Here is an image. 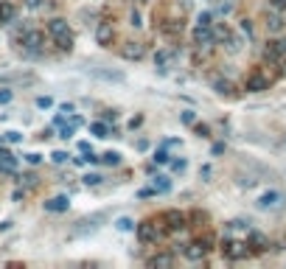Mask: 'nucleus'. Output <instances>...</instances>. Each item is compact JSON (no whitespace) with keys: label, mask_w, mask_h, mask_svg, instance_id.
Listing matches in <instances>:
<instances>
[{"label":"nucleus","mask_w":286,"mask_h":269,"mask_svg":"<svg viewBox=\"0 0 286 269\" xmlns=\"http://www.w3.org/2000/svg\"><path fill=\"white\" fill-rule=\"evenodd\" d=\"M196 26H213V14L211 11H202V14L196 17Z\"/></svg>","instance_id":"nucleus-28"},{"label":"nucleus","mask_w":286,"mask_h":269,"mask_svg":"<svg viewBox=\"0 0 286 269\" xmlns=\"http://www.w3.org/2000/svg\"><path fill=\"white\" fill-rule=\"evenodd\" d=\"M115 227H118V230H124V233H129V230H135V222H132L129 216H121V219L115 222Z\"/></svg>","instance_id":"nucleus-26"},{"label":"nucleus","mask_w":286,"mask_h":269,"mask_svg":"<svg viewBox=\"0 0 286 269\" xmlns=\"http://www.w3.org/2000/svg\"><path fill=\"white\" fill-rule=\"evenodd\" d=\"M135 233H138V241L140 244H157L160 241V230L154 222H140L135 224Z\"/></svg>","instance_id":"nucleus-2"},{"label":"nucleus","mask_w":286,"mask_h":269,"mask_svg":"<svg viewBox=\"0 0 286 269\" xmlns=\"http://www.w3.org/2000/svg\"><path fill=\"white\" fill-rule=\"evenodd\" d=\"M138 3H140V6H146V3H149V0H138Z\"/></svg>","instance_id":"nucleus-47"},{"label":"nucleus","mask_w":286,"mask_h":269,"mask_svg":"<svg viewBox=\"0 0 286 269\" xmlns=\"http://www.w3.org/2000/svg\"><path fill=\"white\" fill-rule=\"evenodd\" d=\"M121 53H124V59H129V62H138V59H143V53H146V48H143V43H124L121 48Z\"/></svg>","instance_id":"nucleus-10"},{"label":"nucleus","mask_w":286,"mask_h":269,"mask_svg":"<svg viewBox=\"0 0 286 269\" xmlns=\"http://www.w3.org/2000/svg\"><path fill=\"white\" fill-rule=\"evenodd\" d=\"M194 132L199 135V137H208V132H211V129H208L205 123H196V127H194Z\"/></svg>","instance_id":"nucleus-32"},{"label":"nucleus","mask_w":286,"mask_h":269,"mask_svg":"<svg viewBox=\"0 0 286 269\" xmlns=\"http://www.w3.org/2000/svg\"><path fill=\"white\" fill-rule=\"evenodd\" d=\"M101 163H104V165H118V163H121V154H118V152H107L104 157H101Z\"/></svg>","instance_id":"nucleus-27"},{"label":"nucleus","mask_w":286,"mask_h":269,"mask_svg":"<svg viewBox=\"0 0 286 269\" xmlns=\"http://www.w3.org/2000/svg\"><path fill=\"white\" fill-rule=\"evenodd\" d=\"M180 118H182V123H194V112H191V110H186Z\"/></svg>","instance_id":"nucleus-43"},{"label":"nucleus","mask_w":286,"mask_h":269,"mask_svg":"<svg viewBox=\"0 0 286 269\" xmlns=\"http://www.w3.org/2000/svg\"><path fill=\"white\" fill-rule=\"evenodd\" d=\"M194 45L199 48V51L202 48L208 51V48L216 45V39H213V26H196L194 28Z\"/></svg>","instance_id":"nucleus-4"},{"label":"nucleus","mask_w":286,"mask_h":269,"mask_svg":"<svg viewBox=\"0 0 286 269\" xmlns=\"http://www.w3.org/2000/svg\"><path fill=\"white\" fill-rule=\"evenodd\" d=\"M9 101H11V93H9V90H3V93H0V104H9Z\"/></svg>","instance_id":"nucleus-45"},{"label":"nucleus","mask_w":286,"mask_h":269,"mask_svg":"<svg viewBox=\"0 0 286 269\" xmlns=\"http://www.w3.org/2000/svg\"><path fill=\"white\" fill-rule=\"evenodd\" d=\"M23 3H26V6H28V9H39V6H43V3H45V0H23Z\"/></svg>","instance_id":"nucleus-42"},{"label":"nucleus","mask_w":286,"mask_h":269,"mask_svg":"<svg viewBox=\"0 0 286 269\" xmlns=\"http://www.w3.org/2000/svg\"><path fill=\"white\" fill-rule=\"evenodd\" d=\"M241 31L247 34V37H253V23H250V20H241Z\"/></svg>","instance_id":"nucleus-36"},{"label":"nucleus","mask_w":286,"mask_h":269,"mask_svg":"<svg viewBox=\"0 0 286 269\" xmlns=\"http://www.w3.org/2000/svg\"><path fill=\"white\" fill-rule=\"evenodd\" d=\"M62 31H70L68 20H59V17H56V20L48 23V34H51V37H56V34H62Z\"/></svg>","instance_id":"nucleus-21"},{"label":"nucleus","mask_w":286,"mask_h":269,"mask_svg":"<svg viewBox=\"0 0 286 269\" xmlns=\"http://www.w3.org/2000/svg\"><path fill=\"white\" fill-rule=\"evenodd\" d=\"M213 90H216L219 95H233V81H228V79H213Z\"/></svg>","instance_id":"nucleus-20"},{"label":"nucleus","mask_w":286,"mask_h":269,"mask_svg":"<svg viewBox=\"0 0 286 269\" xmlns=\"http://www.w3.org/2000/svg\"><path fill=\"white\" fill-rule=\"evenodd\" d=\"M26 160H28V163H31V165H37L43 157H39V154H26Z\"/></svg>","instance_id":"nucleus-46"},{"label":"nucleus","mask_w":286,"mask_h":269,"mask_svg":"<svg viewBox=\"0 0 286 269\" xmlns=\"http://www.w3.org/2000/svg\"><path fill=\"white\" fill-rule=\"evenodd\" d=\"M20 182H26L28 188H37V177H34V174H26V177H20Z\"/></svg>","instance_id":"nucleus-31"},{"label":"nucleus","mask_w":286,"mask_h":269,"mask_svg":"<svg viewBox=\"0 0 286 269\" xmlns=\"http://www.w3.org/2000/svg\"><path fill=\"white\" fill-rule=\"evenodd\" d=\"M174 56H177L174 51H157L154 53V65H157L160 70H169L171 62H174Z\"/></svg>","instance_id":"nucleus-17"},{"label":"nucleus","mask_w":286,"mask_h":269,"mask_svg":"<svg viewBox=\"0 0 286 269\" xmlns=\"http://www.w3.org/2000/svg\"><path fill=\"white\" fill-rule=\"evenodd\" d=\"M51 157H53V163H65V160H68L70 154H65V152H53Z\"/></svg>","instance_id":"nucleus-35"},{"label":"nucleus","mask_w":286,"mask_h":269,"mask_svg":"<svg viewBox=\"0 0 286 269\" xmlns=\"http://www.w3.org/2000/svg\"><path fill=\"white\" fill-rule=\"evenodd\" d=\"M138 196H140V199H149V196H154V188H143Z\"/></svg>","instance_id":"nucleus-44"},{"label":"nucleus","mask_w":286,"mask_h":269,"mask_svg":"<svg viewBox=\"0 0 286 269\" xmlns=\"http://www.w3.org/2000/svg\"><path fill=\"white\" fill-rule=\"evenodd\" d=\"M270 6L278 9V11H286V0H270Z\"/></svg>","instance_id":"nucleus-38"},{"label":"nucleus","mask_w":286,"mask_h":269,"mask_svg":"<svg viewBox=\"0 0 286 269\" xmlns=\"http://www.w3.org/2000/svg\"><path fill=\"white\" fill-rule=\"evenodd\" d=\"M14 169H17V157L11 152H6V149H0V171H3V174H11Z\"/></svg>","instance_id":"nucleus-14"},{"label":"nucleus","mask_w":286,"mask_h":269,"mask_svg":"<svg viewBox=\"0 0 286 269\" xmlns=\"http://www.w3.org/2000/svg\"><path fill=\"white\" fill-rule=\"evenodd\" d=\"M112 39H115V26H112V20H101L98 26H95V43L101 48H110Z\"/></svg>","instance_id":"nucleus-3"},{"label":"nucleus","mask_w":286,"mask_h":269,"mask_svg":"<svg viewBox=\"0 0 286 269\" xmlns=\"http://www.w3.org/2000/svg\"><path fill=\"white\" fill-rule=\"evenodd\" d=\"M14 17H17L14 3H9V0H0V26H9V23H14Z\"/></svg>","instance_id":"nucleus-11"},{"label":"nucleus","mask_w":286,"mask_h":269,"mask_svg":"<svg viewBox=\"0 0 286 269\" xmlns=\"http://www.w3.org/2000/svg\"><path fill=\"white\" fill-rule=\"evenodd\" d=\"M182 253H186V258H188V261H202L208 250L202 247V241H194V244H188V247L182 250Z\"/></svg>","instance_id":"nucleus-15"},{"label":"nucleus","mask_w":286,"mask_h":269,"mask_svg":"<svg viewBox=\"0 0 286 269\" xmlns=\"http://www.w3.org/2000/svg\"><path fill=\"white\" fill-rule=\"evenodd\" d=\"M68 208H70L68 196H53V199L45 202V211H48V213H65Z\"/></svg>","instance_id":"nucleus-12"},{"label":"nucleus","mask_w":286,"mask_h":269,"mask_svg":"<svg viewBox=\"0 0 286 269\" xmlns=\"http://www.w3.org/2000/svg\"><path fill=\"white\" fill-rule=\"evenodd\" d=\"M154 163H169V154H166L163 149H160V152L154 154Z\"/></svg>","instance_id":"nucleus-39"},{"label":"nucleus","mask_w":286,"mask_h":269,"mask_svg":"<svg viewBox=\"0 0 286 269\" xmlns=\"http://www.w3.org/2000/svg\"><path fill=\"white\" fill-rule=\"evenodd\" d=\"M267 87H270V79L261 76V73H250L247 81H244V90H247V93H261V90H267Z\"/></svg>","instance_id":"nucleus-9"},{"label":"nucleus","mask_w":286,"mask_h":269,"mask_svg":"<svg viewBox=\"0 0 286 269\" xmlns=\"http://www.w3.org/2000/svg\"><path fill=\"white\" fill-rule=\"evenodd\" d=\"M228 37H230V28L228 26H222V23H213V39H216V43H228Z\"/></svg>","instance_id":"nucleus-22"},{"label":"nucleus","mask_w":286,"mask_h":269,"mask_svg":"<svg viewBox=\"0 0 286 269\" xmlns=\"http://www.w3.org/2000/svg\"><path fill=\"white\" fill-rule=\"evenodd\" d=\"M95 76H101V79H110V81H124V73H104V70H95Z\"/></svg>","instance_id":"nucleus-29"},{"label":"nucleus","mask_w":286,"mask_h":269,"mask_svg":"<svg viewBox=\"0 0 286 269\" xmlns=\"http://www.w3.org/2000/svg\"><path fill=\"white\" fill-rule=\"evenodd\" d=\"M253 244H255V250H264L267 247V238L264 236H253Z\"/></svg>","instance_id":"nucleus-33"},{"label":"nucleus","mask_w":286,"mask_h":269,"mask_svg":"<svg viewBox=\"0 0 286 269\" xmlns=\"http://www.w3.org/2000/svg\"><path fill=\"white\" fill-rule=\"evenodd\" d=\"M283 26H286V23H283V17H281V11H270V14H267V28H270V31L272 34H278V31H283Z\"/></svg>","instance_id":"nucleus-16"},{"label":"nucleus","mask_w":286,"mask_h":269,"mask_svg":"<svg viewBox=\"0 0 286 269\" xmlns=\"http://www.w3.org/2000/svg\"><path fill=\"white\" fill-rule=\"evenodd\" d=\"M160 34L169 39H180L182 37V20H163L160 23Z\"/></svg>","instance_id":"nucleus-8"},{"label":"nucleus","mask_w":286,"mask_h":269,"mask_svg":"<svg viewBox=\"0 0 286 269\" xmlns=\"http://www.w3.org/2000/svg\"><path fill=\"white\" fill-rule=\"evenodd\" d=\"M6 140H9V143H20L23 135L20 132H6Z\"/></svg>","instance_id":"nucleus-34"},{"label":"nucleus","mask_w":286,"mask_h":269,"mask_svg":"<svg viewBox=\"0 0 286 269\" xmlns=\"http://www.w3.org/2000/svg\"><path fill=\"white\" fill-rule=\"evenodd\" d=\"M222 253L228 255L230 261H241V258H247V247H244L241 241H224V244H222Z\"/></svg>","instance_id":"nucleus-6"},{"label":"nucleus","mask_w":286,"mask_h":269,"mask_svg":"<svg viewBox=\"0 0 286 269\" xmlns=\"http://www.w3.org/2000/svg\"><path fill=\"white\" fill-rule=\"evenodd\" d=\"M26 31H28V26L14 28V31H11V43H14V45H23V39H26Z\"/></svg>","instance_id":"nucleus-25"},{"label":"nucleus","mask_w":286,"mask_h":269,"mask_svg":"<svg viewBox=\"0 0 286 269\" xmlns=\"http://www.w3.org/2000/svg\"><path fill=\"white\" fill-rule=\"evenodd\" d=\"M81 123H85V121H81L79 115H73V118H70V123H65V127H62V135H59V137H65V140H68V137H73V132L81 127Z\"/></svg>","instance_id":"nucleus-19"},{"label":"nucleus","mask_w":286,"mask_h":269,"mask_svg":"<svg viewBox=\"0 0 286 269\" xmlns=\"http://www.w3.org/2000/svg\"><path fill=\"white\" fill-rule=\"evenodd\" d=\"M186 160H174V163H171V169H174V171H186Z\"/></svg>","instance_id":"nucleus-41"},{"label":"nucleus","mask_w":286,"mask_h":269,"mask_svg":"<svg viewBox=\"0 0 286 269\" xmlns=\"http://www.w3.org/2000/svg\"><path fill=\"white\" fill-rule=\"evenodd\" d=\"M171 264H174V255H166V253L152 255V258L146 261V266H171Z\"/></svg>","instance_id":"nucleus-18"},{"label":"nucleus","mask_w":286,"mask_h":269,"mask_svg":"<svg viewBox=\"0 0 286 269\" xmlns=\"http://www.w3.org/2000/svg\"><path fill=\"white\" fill-rule=\"evenodd\" d=\"M98 182H101L98 174H87V177H85V185H98Z\"/></svg>","instance_id":"nucleus-37"},{"label":"nucleus","mask_w":286,"mask_h":269,"mask_svg":"<svg viewBox=\"0 0 286 269\" xmlns=\"http://www.w3.org/2000/svg\"><path fill=\"white\" fill-rule=\"evenodd\" d=\"M281 205H283V194H278V191H267L258 199L261 211H275V208H281Z\"/></svg>","instance_id":"nucleus-7"},{"label":"nucleus","mask_w":286,"mask_h":269,"mask_svg":"<svg viewBox=\"0 0 286 269\" xmlns=\"http://www.w3.org/2000/svg\"><path fill=\"white\" fill-rule=\"evenodd\" d=\"M129 20H132L129 26H132V28H138V26H140V11H132V17H129Z\"/></svg>","instance_id":"nucleus-40"},{"label":"nucleus","mask_w":286,"mask_h":269,"mask_svg":"<svg viewBox=\"0 0 286 269\" xmlns=\"http://www.w3.org/2000/svg\"><path fill=\"white\" fill-rule=\"evenodd\" d=\"M171 191V179L169 177H157L154 179V194H169Z\"/></svg>","instance_id":"nucleus-24"},{"label":"nucleus","mask_w":286,"mask_h":269,"mask_svg":"<svg viewBox=\"0 0 286 269\" xmlns=\"http://www.w3.org/2000/svg\"><path fill=\"white\" fill-rule=\"evenodd\" d=\"M53 39V45L59 48V51H73V31H62V34H56V37H51Z\"/></svg>","instance_id":"nucleus-13"},{"label":"nucleus","mask_w":286,"mask_h":269,"mask_svg":"<svg viewBox=\"0 0 286 269\" xmlns=\"http://www.w3.org/2000/svg\"><path fill=\"white\" fill-rule=\"evenodd\" d=\"M90 132H93L95 137H110V135H112V129H110V127H107V123L95 121V123H90Z\"/></svg>","instance_id":"nucleus-23"},{"label":"nucleus","mask_w":286,"mask_h":269,"mask_svg":"<svg viewBox=\"0 0 286 269\" xmlns=\"http://www.w3.org/2000/svg\"><path fill=\"white\" fill-rule=\"evenodd\" d=\"M160 222L166 224V230H169V233H177L180 227H186V224H188V216H186L182 211H177V208H171V211H163Z\"/></svg>","instance_id":"nucleus-1"},{"label":"nucleus","mask_w":286,"mask_h":269,"mask_svg":"<svg viewBox=\"0 0 286 269\" xmlns=\"http://www.w3.org/2000/svg\"><path fill=\"white\" fill-rule=\"evenodd\" d=\"M43 43L45 37L39 31H34V28H28L26 31V39H23V48H26V53H31V56H37L39 51H43Z\"/></svg>","instance_id":"nucleus-5"},{"label":"nucleus","mask_w":286,"mask_h":269,"mask_svg":"<svg viewBox=\"0 0 286 269\" xmlns=\"http://www.w3.org/2000/svg\"><path fill=\"white\" fill-rule=\"evenodd\" d=\"M37 107H39V110H48V107H53V98H51V95H39Z\"/></svg>","instance_id":"nucleus-30"}]
</instances>
